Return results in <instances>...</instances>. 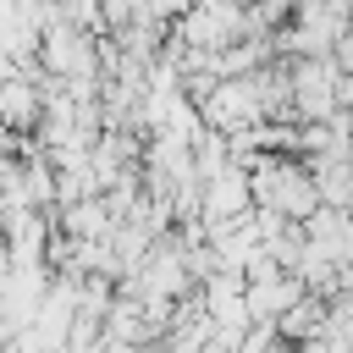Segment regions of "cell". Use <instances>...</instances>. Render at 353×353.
I'll return each instance as SVG.
<instances>
[{
	"label": "cell",
	"instance_id": "obj_10",
	"mask_svg": "<svg viewBox=\"0 0 353 353\" xmlns=\"http://www.w3.org/2000/svg\"><path fill=\"white\" fill-rule=\"evenodd\" d=\"M276 336H281L276 325H259V320H254V325H248V336L237 342V353H270V342H276Z\"/></svg>",
	"mask_w": 353,
	"mask_h": 353
},
{
	"label": "cell",
	"instance_id": "obj_5",
	"mask_svg": "<svg viewBox=\"0 0 353 353\" xmlns=\"http://www.w3.org/2000/svg\"><path fill=\"white\" fill-rule=\"evenodd\" d=\"M303 292H309V287H303V276H298V270H270V276L248 281V314H254L259 325H276V320H281Z\"/></svg>",
	"mask_w": 353,
	"mask_h": 353
},
{
	"label": "cell",
	"instance_id": "obj_7",
	"mask_svg": "<svg viewBox=\"0 0 353 353\" xmlns=\"http://www.w3.org/2000/svg\"><path fill=\"white\" fill-rule=\"evenodd\" d=\"M320 188V204H353V149H331V154H303Z\"/></svg>",
	"mask_w": 353,
	"mask_h": 353
},
{
	"label": "cell",
	"instance_id": "obj_1",
	"mask_svg": "<svg viewBox=\"0 0 353 353\" xmlns=\"http://www.w3.org/2000/svg\"><path fill=\"white\" fill-rule=\"evenodd\" d=\"M248 182H254V204L265 210H281L292 221H309L320 210V188H314V171L303 154H287V149H265L254 165H248Z\"/></svg>",
	"mask_w": 353,
	"mask_h": 353
},
{
	"label": "cell",
	"instance_id": "obj_6",
	"mask_svg": "<svg viewBox=\"0 0 353 353\" xmlns=\"http://www.w3.org/2000/svg\"><path fill=\"white\" fill-rule=\"evenodd\" d=\"M303 232H309V243L325 248L336 265H353V210H342V204H320V210L303 221Z\"/></svg>",
	"mask_w": 353,
	"mask_h": 353
},
{
	"label": "cell",
	"instance_id": "obj_4",
	"mask_svg": "<svg viewBox=\"0 0 353 353\" xmlns=\"http://www.w3.org/2000/svg\"><path fill=\"white\" fill-rule=\"evenodd\" d=\"M254 210V182H248V165H221L215 176H204V226H221V221H237Z\"/></svg>",
	"mask_w": 353,
	"mask_h": 353
},
{
	"label": "cell",
	"instance_id": "obj_3",
	"mask_svg": "<svg viewBox=\"0 0 353 353\" xmlns=\"http://www.w3.org/2000/svg\"><path fill=\"white\" fill-rule=\"evenodd\" d=\"M342 66L336 55H292V110L303 121H331L342 110Z\"/></svg>",
	"mask_w": 353,
	"mask_h": 353
},
{
	"label": "cell",
	"instance_id": "obj_9",
	"mask_svg": "<svg viewBox=\"0 0 353 353\" xmlns=\"http://www.w3.org/2000/svg\"><path fill=\"white\" fill-rule=\"evenodd\" d=\"M325 320H331V303H325V292H303L281 320H276V331L287 336V342H309V336H320L325 331Z\"/></svg>",
	"mask_w": 353,
	"mask_h": 353
},
{
	"label": "cell",
	"instance_id": "obj_11",
	"mask_svg": "<svg viewBox=\"0 0 353 353\" xmlns=\"http://www.w3.org/2000/svg\"><path fill=\"white\" fill-rule=\"evenodd\" d=\"M347 138H353V110H347Z\"/></svg>",
	"mask_w": 353,
	"mask_h": 353
},
{
	"label": "cell",
	"instance_id": "obj_8",
	"mask_svg": "<svg viewBox=\"0 0 353 353\" xmlns=\"http://www.w3.org/2000/svg\"><path fill=\"white\" fill-rule=\"evenodd\" d=\"M61 232H72V237H110V232H116L110 199H105V193H88V199H77V204H61Z\"/></svg>",
	"mask_w": 353,
	"mask_h": 353
},
{
	"label": "cell",
	"instance_id": "obj_2",
	"mask_svg": "<svg viewBox=\"0 0 353 353\" xmlns=\"http://www.w3.org/2000/svg\"><path fill=\"white\" fill-rule=\"evenodd\" d=\"M39 61H44V72H55V77H105V66H99V33H88V28H77V22H66V17H55L50 28H44V39H39Z\"/></svg>",
	"mask_w": 353,
	"mask_h": 353
}]
</instances>
